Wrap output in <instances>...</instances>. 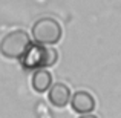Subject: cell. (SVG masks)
Listing matches in <instances>:
<instances>
[{
    "label": "cell",
    "instance_id": "obj_1",
    "mask_svg": "<svg viewBox=\"0 0 121 118\" xmlns=\"http://www.w3.org/2000/svg\"><path fill=\"white\" fill-rule=\"evenodd\" d=\"M58 60V52L54 48H48L43 44H31L28 52L22 58V65L25 69H46L54 66Z\"/></svg>",
    "mask_w": 121,
    "mask_h": 118
},
{
    "label": "cell",
    "instance_id": "obj_6",
    "mask_svg": "<svg viewBox=\"0 0 121 118\" xmlns=\"http://www.w3.org/2000/svg\"><path fill=\"white\" fill-rule=\"evenodd\" d=\"M34 91L35 92H46L48 89H51L52 86V75L46 69H39L32 74V80H31Z\"/></svg>",
    "mask_w": 121,
    "mask_h": 118
},
{
    "label": "cell",
    "instance_id": "obj_2",
    "mask_svg": "<svg viewBox=\"0 0 121 118\" xmlns=\"http://www.w3.org/2000/svg\"><path fill=\"white\" fill-rule=\"evenodd\" d=\"M31 44L32 43H31L28 32H25L23 29H15L6 34L3 40L0 41V52L6 58L22 60L23 55L28 52V49L31 48Z\"/></svg>",
    "mask_w": 121,
    "mask_h": 118
},
{
    "label": "cell",
    "instance_id": "obj_3",
    "mask_svg": "<svg viewBox=\"0 0 121 118\" xmlns=\"http://www.w3.org/2000/svg\"><path fill=\"white\" fill-rule=\"evenodd\" d=\"M32 39L37 44H55L61 39V26L52 17H43L32 26Z\"/></svg>",
    "mask_w": 121,
    "mask_h": 118
},
{
    "label": "cell",
    "instance_id": "obj_7",
    "mask_svg": "<svg viewBox=\"0 0 121 118\" xmlns=\"http://www.w3.org/2000/svg\"><path fill=\"white\" fill-rule=\"evenodd\" d=\"M78 118H98L97 115H92V114H86V115H81V117H78Z\"/></svg>",
    "mask_w": 121,
    "mask_h": 118
},
{
    "label": "cell",
    "instance_id": "obj_4",
    "mask_svg": "<svg viewBox=\"0 0 121 118\" xmlns=\"http://www.w3.org/2000/svg\"><path fill=\"white\" fill-rule=\"evenodd\" d=\"M71 107L74 112L86 115L95 109V98L86 91H78L71 98Z\"/></svg>",
    "mask_w": 121,
    "mask_h": 118
},
{
    "label": "cell",
    "instance_id": "obj_5",
    "mask_svg": "<svg viewBox=\"0 0 121 118\" xmlns=\"http://www.w3.org/2000/svg\"><path fill=\"white\" fill-rule=\"evenodd\" d=\"M48 100L55 107L68 106V103H71V89H69L65 83H55V84H52L51 89H49Z\"/></svg>",
    "mask_w": 121,
    "mask_h": 118
}]
</instances>
